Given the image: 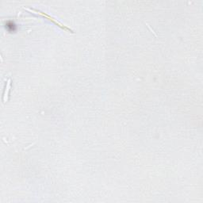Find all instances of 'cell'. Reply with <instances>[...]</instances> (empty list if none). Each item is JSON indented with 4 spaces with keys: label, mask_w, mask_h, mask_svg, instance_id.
I'll return each mask as SVG.
<instances>
[{
    "label": "cell",
    "mask_w": 203,
    "mask_h": 203,
    "mask_svg": "<svg viewBox=\"0 0 203 203\" xmlns=\"http://www.w3.org/2000/svg\"><path fill=\"white\" fill-rule=\"evenodd\" d=\"M32 10H33V11H36V12H38V14H41V15H42L43 17H45V18H48V20H50V21H52V22H54V23H55L56 25H58V26L61 27V28L64 29H68V31H70V32L73 33V31L71 30V29L68 28V27H67L66 25H63V24H61V22H59V21H56V20H55V19H54L53 18H52V17L49 16V15H48V14H45V13L42 12V11H38V10H35V9H32Z\"/></svg>",
    "instance_id": "cell-1"
},
{
    "label": "cell",
    "mask_w": 203,
    "mask_h": 203,
    "mask_svg": "<svg viewBox=\"0 0 203 203\" xmlns=\"http://www.w3.org/2000/svg\"><path fill=\"white\" fill-rule=\"evenodd\" d=\"M10 88H11V79H8L7 81V86H6L5 91H4V95H3V102H7V98H8V96H9V91Z\"/></svg>",
    "instance_id": "cell-2"
}]
</instances>
